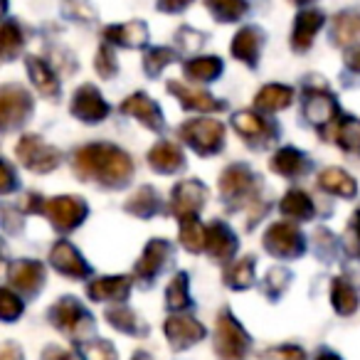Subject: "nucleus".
<instances>
[{"label":"nucleus","mask_w":360,"mask_h":360,"mask_svg":"<svg viewBox=\"0 0 360 360\" xmlns=\"http://www.w3.org/2000/svg\"><path fill=\"white\" fill-rule=\"evenodd\" d=\"M8 8V0H0V18H3V13H6Z\"/></svg>","instance_id":"bf43d9fd"},{"label":"nucleus","mask_w":360,"mask_h":360,"mask_svg":"<svg viewBox=\"0 0 360 360\" xmlns=\"http://www.w3.org/2000/svg\"><path fill=\"white\" fill-rule=\"evenodd\" d=\"M335 143L345 150V153L360 155V119L355 116H343V121L335 129Z\"/></svg>","instance_id":"c9c22d12"},{"label":"nucleus","mask_w":360,"mask_h":360,"mask_svg":"<svg viewBox=\"0 0 360 360\" xmlns=\"http://www.w3.org/2000/svg\"><path fill=\"white\" fill-rule=\"evenodd\" d=\"M50 262L60 274L70 276V279H86V276L91 274V266L86 264L84 257L77 252L75 245H70V242H65V240L52 247Z\"/></svg>","instance_id":"2eb2a0df"},{"label":"nucleus","mask_w":360,"mask_h":360,"mask_svg":"<svg viewBox=\"0 0 360 360\" xmlns=\"http://www.w3.org/2000/svg\"><path fill=\"white\" fill-rule=\"evenodd\" d=\"M319 186L321 191L326 193H333L338 198H355L358 195V183L355 178L343 168H326L323 173L319 175Z\"/></svg>","instance_id":"bb28decb"},{"label":"nucleus","mask_w":360,"mask_h":360,"mask_svg":"<svg viewBox=\"0 0 360 360\" xmlns=\"http://www.w3.org/2000/svg\"><path fill=\"white\" fill-rule=\"evenodd\" d=\"M72 114L86 124H99L109 116V104L104 101L101 91L94 84H84L75 91L72 99Z\"/></svg>","instance_id":"9b49d317"},{"label":"nucleus","mask_w":360,"mask_h":360,"mask_svg":"<svg viewBox=\"0 0 360 360\" xmlns=\"http://www.w3.org/2000/svg\"><path fill=\"white\" fill-rule=\"evenodd\" d=\"M134 360H153V358H150V353H146V350H136Z\"/></svg>","instance_id":"13d9d810"},{"label":"nucleus","mask_w":360,"mask_h":360,"mask_svg":"<svg viewBox=\"0 0 360 360\" xmlns=\"http://www.w3.org/2000/svg\"><path fill=\"white\" fill-rule=\"evenodd\" d=\"M262 360H306V353L299 345H274L262 353Z\"/></svg>","instance_id":"09e8293b"},{"label":"nucleus","mask_w":360,"mask_h":360,"mask_svg":"<svg viewBox=\"0 0 360 360\" xmlns=\"http://www.w3.org/2000/svg\"><path fill=\"white\" fill-rule=\"evenodd\" d=\"M180 136L200 155H215L225 146V126L217 119H207V116L183 124L180 126Z\"/></svg>","instance_id":"20e7f679"},{"label":"nucleus","mask_w":360,"mask_h":360,"mask_svg":"<svg viewBox=\"0 0 360 360\" xmlns=\"http://www.w3.org/2000/svg\"><path fill=\"white\" fill-rule=\"evenodd\" d=\"M193 0H158V11H165V13H178L183 8L191 6Z\"/></svg>","instance_id":"864d4df0"},{"label":"nucleus","mask_w":360,"mask_h":360,"mask_svg":"<svg viewBox=\"0 0 360 360\" xmlns=\"http://www.w3.org/2000/svg\"><path fill=\"white\" fill-rule=\"evenodd\" d=\"M202 252H207L217 262L232 259V255L237 252V237L230 230V225H225L220 220L210 222L205 227V247H202Z\"/></svg>","instance_id":"f3484780"},{"label":"nucleus","mask_w":360,"mask_h":360,"mask_svg":"<svg viewBox=\"0 0 360 360\" xmlns=\"http://www.w3.org/2000/svg\"><path fill=\"white\" fill-rule=\"evenodd\" d=\"M32 99L22 86L6 84L0 86V131L15 129L30 116Z\"/></svg>","instance_id":"6e6552de"},{"label":"nucleus","mask_w":360,"mask_h":360,"mask_svg":"<svg viewBox=\"0 0 360 360\" xmlns=\"http://www.w3.org/2000/svg\"><path fill=\"white\" fill-rule=\"evenodd\" d=\"M82 360H119L116 348L109 340H84L79 348Z\"/></svg>","instance_id":"c03bdc74"},{"label":"nucleus","mask_w":360,"mask_h":360,"mask_svg":"<svg viewBox=\"0 0 360 360\" xmlns=\"http://www.w3.org/2000/svg\"><path fill=\"white\" fill-rule=\"evenodd\" d=\"M299 3H301V0H299Z\"/></svg>","instance_id":"052dcab7"},{"label":"nucleus","mask_w":360,"mask_h":360,"mask_svg":"<svg viewBox=\"0 0 360 360\" xmlns=\"http://www.w3.org/2000/svg\"><path fill=\"white\" fill-rule=\"evenodd\" d=\"M309 168H311V160L306 158V153L294 148V146L279 148L271 155V170L284 175V178H301Z\"/></svg>","instance_id":"a878e982"},{"label":"nucleus","mask_w":360,"mask_h":360,"mask_svg":"<svg viewBox=\"0 0 360 360\" xmlns=\"http://www.w3.org/2000/svg\"><path fill=\"white\" fill-rule=\"evenodd\" d=\"M148 163L158 173H180V170L186 168V155L170 141H158L148 150Z\"/></svg>","instance_id":"393cba45"},{"label":"nucleus","mask_w":360,"mask_h":360,"mask_svg":"<svg viewBox=\"0 0 360 360\" xmlns=\"http://www.w3.org/2000/svg\"><path fill=\"white\" fill-rule=\"evenodd\" d=\"M345 65H348L353 72H360V47L358 50H350L348 55H345Z\"/></svg>","instance_id":"6e6d98bb"},{"label":"nucleus","mask_w":360,"mask_h":360,"mask_svg":"<svg viewBox=\"0 0 360 360\" xmlns=\"http://www.w3.org/2000/svg\"><path fill=\"white\" fill-rule=\"evenodd\" d=\"M104 40L114 42L119 47H129V50H139L148 42V27L141 20L119 22V25L104 27Z\"/></svg>","instance_id":"4be33fe9"},{"label":"nucleus","mask_w":360,"mask_h":360,"mask_svg":"<svg viewBox=\"0 0 360 360\" xmlns=\"http://www.w3.org/2000/svg\"><path fill=\"white\" fill-rule=\"evenodd\" d=\"M168 259H170V242L168 240H150L148 245H146L141 259L136 262V266H134L136 279L143 281V284H150V281L160 274V269H163Z\"/></svg>","instance_id":"ddd939ff"},{"label":"nucleus","mask_w":360,"mask_h":360,"mask_svg":"<svg viewBox=\"0 0 360 360\" xmlns=\"http://www.w3.org/2000/svg\"><path fill=\"white\" fill-rule=\"evenodd\" d=\"M188 274L186 271H178V274L170 279L168 289H165V304H168L170 311H183L191 306V294H188Z\"/></svg>","instance_id":"58836bf2"},{"label":"nucleus","mask_w":360,"mask_h":360,"mask_svg":"<svg viewBox=\"0 0 360 360\" xmlns=\"http://www.w3.org/2000/svg\"><path fill=\"white\" fill-rule=\"evenodd\" d=\"M94 67L104 79H111V77L119 72V62L114 57V50L109 45H101L99 52H96V60H94Z\"/></svg>","instance_id":"49530a36"},{"label":"nucleus","mask_w":360,"mask_h":360,"mask_svg":"<svg viewBox=\"0 0 360 360\" xmlns=\"http://www.w3.org/2000/svg\"><path fill=\"white\" fill-rule=\"evenodd\" d=\"M168 91L180 101V106H186L188 111H200V114H212V111H222L225 104L217 101L212 94L200 89H191V86L180 84V82H168Z\"/></svg>","instance_id":"aec40b11"},{"label":"nucleus","mask_w":360,"mask_h":360,"mask_svg":"<svg viewBox=\"0 0 360 360\" xmlns=\"http://www.w3.org/2000/svg\"><path fill=\"white\" fill-rule=\"evenodd\" d=\"M40 210L50 217V222L60 232H70L84 222L89 207H86V202L82 198L65 195V198H55V200H45L40 205Z\"/></svg>","instance_id":"0eeeda50"},{"label":"nucleus","mask_w":360,"mask_h":360,"mask_svg":"<svg viewBox=\"0 0 360 360\" xmlns=\"http://www.w3.org/2000/svg\"><path fill=\"white\" fill-rule=\"evenodd\" d=\"M8 281L20 294H37L45 284V266L35 259H18L8 266Z\"/></svg>","instance_id":"f8f14e48"},{"label":"nucleus","mask_w":360,"mask_h":360,"mask_svg":"<svg viewBox=\"0 0 360 360\" xmlns=\"http://www.w3.org/2000/svg\"><path fill=\"white\" fill-rule=\"evenodd\" d=\"M163 333H165V338H168L170 348L186 350V348H191V345L200 343V340L207 335V330H205V326H202L198 319H193V316L173 314L165 319Z\"/></svg>","instance_id":"1a4fd4ad"},{"label":"nucleus","mask_w":360,"mask_h":360,"mask_svg":"<svg viewBox=\"0 0 360 360\" xmlns=\"http://www.w3.org/2000/svg\"><path fill=\"white\" fill-rule=\"evenodd\" d=\"M22 301L15 291L0 289V321H18L22 316Z\"/></svg>","instance_id":"a18cd8bd"},{"label":"nucleus","mask_w":360,"mask_h":360,"mask_svg":"<svg viewBox=\"0 0 360 360\" xmlns=\"http://www.w3.org/2000/svg\"><path fill=\"white\" fill-rule=\"evenodd\" d=\"M178 42L186 52H195L205 42V35L198 30H191V27H183V30H178Z\"/></svg>","instance_id":"8fccbe9b"},{"label":"nucleus","mask_w":360,"mask_h":360,"mask_svg":"<svg viewBox=\"0 0 360 360\" xmlns=\"http://www.w3.org/2000/svg\"><path fill=\"white\" fill-rule=\"evenodd\" d=\"M50 321L55 328H60L65 335H70L77 343H84L94 333V319L91 314L75 299V296H62L50 309Z\"/></svg>","instance_id":"f03ea898"},{"label":"nucleus","mask_w":360,"mask_h":360,"mask_svg":"<svg viewBox=\"0 0 360 360\" xmlns=\"http://www.w3.org/2000/svg\"><path fill=\"white\" fill-rule=\"evenodd\" d=\"M42 360H82L79 350H65L60 345H47L42 350Z\"/></svg>","instance_id":"3c124183"},{"label":"nucleus","mask_w":360,"mask_h":360,"mask_svg":"<svg viewBox=\"0 0 360 360\" xmlns=\"http://www.w3.org/2000/svg\"><path fill=\"white\" fill-rule=\"evenodd\" d=\"M225 284L235 291L250 289L255 284V257H242V259L232 262L225 269Z\"/></svg>","instance_id":"f704fd0d"},{"label":"nucleus","mask_w":360,"mask_h":360,"mask_svg":"<svg viewBox=\"0 0 360 360\" xmlns=\"http://www.w3.org/2000/svg\"><path fill=\"white\" fill-rule=\"evenodd\" d=\"M343 250L348 252L350 257H360V210L355 212L348 230L343 232Z\"/></svg>","instance_id":"de8ad7c7"},{"label":"nucleus","mask_w":360,"mask_h":360,"mask_svg":"<svg viewBox=\"0 0 360 360\" xmlns=\"http://www.w3.org/2000/svg\"><path fill=\"white\" fill-rule=\"evenodd\" d=\"M205 6L217 22H237L247 13V0H205Z\"/></svg>","instance_id":"ea45409f"},{"label":"nucleus","mask_w":360,"mask_h":360,"mask_svg":"<svg viewBox=\"0 0 360 360\" xmlns=\"http://www.w3.org/2000/svg\"><path fill=\"white\" fill-rule=\"evenodd\" d=\"M264 250L279 259H296L306 252V240L301 230L291 222H274L264 232Z\"/></svg>","instance_id":"39448f33"},{"label":"nucleus","mask_w":360,"mask_h":360,"mask_svg":"<svg viewBox=\"0 0 360 360\" xmlns=\"http://www.w3.org/2000/svg\"><path fill=\"white\" fill-rule=\"evenodd\" d=\"M326 18L323 13L319 11H304L296 15V22H294V32H291V47L296 52H306L311 45H314L316 35L319 30L323 27Z\"/></svg>","instance_id":"b1692460"},{"label":"nucleus","mask_w":360,"mask_h":360,"mask_svg":"<svg viewBox=\"0 0 360 360\" xmlns=\"http://www.w3.org/2000/svg\"><path fill=\"white\" fill-rule=\"evenodd\" d=\"M207 202V188L200 180H180L173 188V198H170V210L178 220L183 217H198V212L202 210V205Z\"/></svg>","instance_id":"9d476101"},{"label":"nucleus","mask_w":360,"mask_h":360,"mask_svg":"<svg viewBox=\"0 0 360 360\" xmlns=\"http://www.w3.org/2000/svg\"><path fill=\"white\" fill-rule=\"evenodd\" d=\"M18 180H15V173L13 168L6 163V160H0V193H11L15 191Z\"/></svg>","instance_id":"603ef678"},{"label":"nucleus","mask_w":360,"mask_h":360,"mask_svg":"<svg viewBox=\"0 0 360 360\" xmlns=\"http://www.w3.org/2000/svg\"><path fill=\"white\" fill-rule=\"evenodd\" d=\"M124 207L136 217H153L155 212L160 210V198H158V193H155V188L143 186L126 200Z\"/></svg>","instance_id":"72a5a7b5"},{"label":"nucleus","mask_w":360,"mask_h":360,"mask_svg":"<svg viewBox=\"0 0 360 360\" xmlns=\"http://www.w3.org/2000/svg\"><path fill=\"white\" fill-rule=\"evenodd\" d=\"M131 291V276H101L86 286V294L91 301L101 304H124Z\"/></svg>","instance_id":"6ab92c4d"},{"label":"nucleus","mask_w":360,"mask_h":360,"mask_svg":"<svg viewBox=\"0 0 360 360\" xmlns=\"http://www.w3.org/2000/svg\"><path fill=\"white\" fill-rule=\"evenodd\" d=\"M304 116L309 124L323 129L333 124V119L338 116V104L328 91H309L304 99Z\"/></svg>","instance_id":"412c9836"},{"label":"nucleus","mask_w":360,"mask_h":360,"mask_svg":"<svg viewBox=\"0 0 360 360\" xmlns=\"http://www.w3.org/2000/svg\"><path fill=\"white\" fill-rule=\"evenodd\" d=\"M121 114L134 116L136 121L146 126L150 131H163V114H160V106L150 99L148 94H131L129 99L121 101Z\"/></svg>","instance_id":"a211bd4d"},{"label":"nucleus","mask_w":360,"mask_h":360,"mask_svg":"<svg viewBox=\"0 0 360 360\" xmlns=\"http://www.w3.org/2000/svg\"><path fill=\"white\" fill-rule=\"evenodd\" d=\"M0 360H22V350L13 343H6L0 348Z\"/></svg>","instance_id":"5fc2aeb1"},{"label":"nucleus","mask_w":360,"mask_h":360,"mask_svg":"<svg viewBox=\"0 0 360 360\" xmlns=\"http://www.w3.org/2000/svg\"><path fill=\"white\" fill-rule=\"evenodd\" d=\"M15 150H18L20 163L25 165L27 170H32V173H50V170H55L62 160L60 150H57L55 146L45 143V141L35 134L22 136Z\"/></svg>","instance_id":"423d86ee"},{"label":"nucleus","mask_w":360,"mask_h":360,"mask_svg":"<svg viewBox=\"0 0 360 360\" xmlns=\"http://www.w3.org/2000/svg\"><path fill=\"white\" fill-rule=\"evenodd\" d=\"M232 126L237 129V134L245 141H250L252 146H266L276 139V129L274 124H269L262 116L252 114V111H237L232 116Z\"/></svg>","instance_id":"4468645a"},{"label":"nucleus","mask_w":360,"mask_h":360,"mask_svg":"<svg viewBox=\"0 0 360 360\" xmlns=\"http://www.w3.org/2000/svg\"><path fill=\"white\" fill-rule=\"evenodd\" d=\"M330 304H333L338 316H353L360 304L358 289L345 276H335L333 284H330Z\"/></svg>","instance_id":"cd10ccee"},{"label":"nucleus","mask_w":360,"mask_h":360,"mask_svg":"<svg viewBox=\"0 0 360 360\" xmlns=\"http://www.w3.org/2000/svg\"><path fill=\"white\" fill-rule=\"evenodd\" d=\"M252 338L245 326L232 316V311H220L215 326V353L220 360H247Z\"/></svg>","instance_id":"7ed1b4c3"},{"label":"nucleus","mask_w":360,"mask_h":360,"mask_svg":"<svg viewBox=\"0 0 360 360\" xmlns=\"http://www.w3.org/2000/svg\"><path fill=\"white\" fill-rule=\"evenodd\" d=\"M22 50V32L15 22L0 25V60H13Z\"/></svg>","instance_id":"a19ab883"},{"label":"nucleus","mask_w":360,"mask_h":360,"mask_svg":"<svg viewBox=\"0 0 360 360\" xmlns=\"http://www.w3.org/2000/svg\"><path fill=\"white\" fill-rule=\"evenodd\" d=\"M316 360H343L340 355H335L333 350H321L319 355H316Z\"/></svg>","instance_id":"4d7b16f0"},{"label":"nucleus","mask_w":360,"mask_h":360,"mask_svg":"<svg viewBox=\"0 0 360 360\" xmlns=\"http://www.w3.org/2000/svg\"><path fill=\"white\" fill-rule=\"evenodd\" d=\"M281 215L289 217V220H299V222H306L314 217L316 207H314V200H311L309 193L299 191V188H291L284 198H281Z\"/></svg>","instance_id":"c756f323"},{"label":"nucleus","mask_w":360,"mask_h":360,"mask_svg":"<svg viewBox=\"0 0 360 360\" xmlns=\"http://www.w3.org/2000/svg\"><path fill=\"white\" fill-rule=\"evenodd\" d=\"M289 281H291V271L284 269V266H274V269H269V274L264 276L262 289H264V294L269 296V299H279L286 291V286H289Z\"/></svg>","instance_id":"37998d69"},{"label":"nucleus","mask_w":360,"mask_h":360,"mask_svg":"<svg viewBox=\"0 0 360 360\" xmlns=\"http://www.w3.org/2000/svg\"><path fill=\"white\" fill-rule=\"evenodd\" d=\"M255 186H257L255 173L245 163H232L220 178V193L227 200H240L245 195H252Z\"/></svg>","instance_id":"dca6fc26"},{"label":"nucleus","mask_w":360,"mask_h":360,"mask_svg":"<svg viewBox=\"0 0 360 360\" xmlns=\"http://www.w3.org/2000/svg\"><path fill=\"white\" fill-rule=\"evenodd\" d=\"M75 170L84 180H96L101 186L121 188L134 175V160L114 143H89L75 153Z\"/></svg>","instance_id":"f257e3e1"},{"label":"nucleus","mask_w":360,"mask_h":360,"mask_svg":"<svg viewBox=\"0 0 360 360\" xmlns=\"http://www.w3.org/2000/svg\"><path fill=\"white\" fill-rule=\"evenodd\" d=\"M175 62V52L168 50V47H153V50L146 52L143 57V70L148 77H158L160 72L165 70L168 65Z\"/></svg>","instance_id":"79ce46f5"},{"label":"nucleus","mask_w":360,"mask_h":360,"mask_svg":"<svg viewBox=\"0 0 360 360\" xmlns=\"http://www.w3.org/2000/svg\"><path fill=\"white\" fill-rule=\"evenodd\" d=\"M262 42H264V32L257 25H245L232 40V55L247 67H257L262 52Z\"/></svg>","instance_id":"5701e85b"},{"label":"nucleus","mask_w":360,"mask_h":360,"mask_svg":"<svg viewBox=\"0 0 360 360\" xmlns=\"http://www.w3.org/2000/svg\"><path fill=\"white\" fill-rule=\"evenodd\" d=\"M360 37V15L353 11L340 13L333 22V40L335 45H353L355 40Z\"/></svg>","instance_id":"e433bc0d"},{"label":"nucleus","mask_w":360,"mask_h":360,"mask_svg":"<svg viewBox=\"0 0 360 360\" xmlns=\"http://www.w3.org/2000/svg\"><path fill=\"white\" fill-rule=\"evenodd\" d=\"M180 242L188 252L200 255L205 247V225L198 217H183L180 220Z\"/></svg>","instance_id":"4c0bfd02"},{"label":"nucleus","mask_w":360,"mask_h":360,"mask_svg":"<svg viewBox=\"0 0 360 360\" xmlns=\"http://www.w3.org/2000/svg\"><path fill=\"white\" fill-rule=\"evenodd\" d=\"M222 70H225V65H222L220 57L210 55V57H195V60L186 62V67H183V72H186L188 79L193 82H212L217 79V77L222 75Z\"/></svg>","instance_id":"473e14b6"},{"label":"nucleus","mask_w":360,"mask_h":360,"mask_svg":"<svg viewBox=\"0 0 360 360\" xmlns=\"http://www.w3.org/2000/svg\"><path fill=\"white\" fill-rule=\"evenodd\" d=\"M106 321H109L111 326H114L116 330H121V333L126 335H148V326L141 321V316L136 314L134 309H129V306L119 304V306H111L109 311H106Z\"/></svg>","instance_id":"c85d7f7f"},{"label":"nucleus","mask_w":360,"mask_h":360,"mask_svg":"<svg viewBox=\"0 0 360 360\" xmlns=\"http://www.w3.org/2000/svg\"><path fill=\"white\" fill-rule=\"evenodd\" d=\"M27 72H30L32 84L37 86V91L45 96H57L60 94V79L52 72V67L40 57H27Z\"/></svg>","instance_id":"2f4dec72"},{"label":"nucleus","mask_w":360,"mask_h":360,"mask_svg":"<svg viewBox=\"0 0 360 360\" xmlns=\"http://www.w3.org/2000/svg\"><path fill=\"white\" fill-rule=\"evenodd\" d=\"M294 101V89L284 84H266L259 89L255 99V106L264 114H271V111H281Z\"/></svg>","instance_id":"7c9ffc66"}]
</instances>
